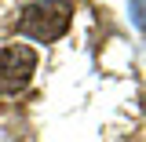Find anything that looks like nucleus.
<instances>
[{"label":"nucleus","mask_w":146,"mask_h":142,"mask_svg":"<svg viewBox=\"0 0 146 142\" xmlns=\"http://www.w3.org/2000/svg\"><path fill=\"white\" fill-rule=\"evenodd\" d=\"M128 11H131L135 29H143V33H146V0H128Z\"/></svg>","instance_id":"7ed1b4c3"},{"label":"nucleus","mask_w":146,"mask_h":142,"mask_svg":"<svg viewBox=\"0 0 146 142\" xmlns=\"http://www.w3.org/2000/svg\"><path fill=\"white\" fill-rule=\"evenodd\" d=\"M36 73V51L26 44L0 48V95H18Z\"/></svg>","instance_id":"f03ea898"},{"label":"nucleus","mask_w":146,"mask_h":142,"mask_svg":"<svg viewBox=\"0 0 146 142\" xmlns=\"http://www.w3.org/2000/svg\"><path fill=\"white\" fill-rule=\"evenodd\" d=\"M70 22H73V7L66 0H33V4L22 7L15 29L22 36L36 40V44H51L58 36H66Z\"/></svg>","instance_id":"f257e3e1"}]
</instances>
